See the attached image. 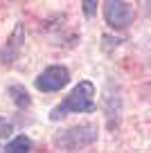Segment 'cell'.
I'll return each mask as SVG.
<instances>
[{
	"label": "cell",
	"mask_w": 151,
	"mask_h": 153,
	"mask_svg": "<svg viewBox=\"0 0 151 153\" xmlns=\"http://www.w3.org/2000/svg\"><path fill=\"white\" fill-rule=\"evenodd\" d=\"M95 110V86L93 81H79L72 92L52 108L50 113V120L52 122H61L63 117L72 113H93Z\"/></svg>",
	"instance_id": "1"
},
{
	"label": "cell",
	"mask_w": 151,
	"mask_h": 153,
	"mask_svg": "<svg viewBox=\"0 0 151 153\" xmlns=\"http://www.w3.org/2000/svg\"><path fill=\"white\" fill-rule=\"evenodd\" d=\"M93 142H97V126L95 124L70 126V128H63L54 135V144L61 151H84Z\"/></svg>",
	"instance_id": "2"
},
{
	"label": "cell",
	"mask_w": 151,
	"mask_h": 153,
	"mask_svg": "<svg viewBox=\"0 0 151 153\" xmlns=\"http://www.w3.org/2000/svg\"><path fill=\"white\" fill-rule=\"evenodd\" d=\"M102 14H104V20L108 27L113 29H126L129 25L135 20V11L129 2L124 0H108L102 7Z\"/></svg>",
	"instance_id": "3"
},
{
	"label": "cell",
	"mask_w": 151,
	"mask_h": 153,
	"mask_svg": "<svg viewBox=\"0 0 151 153\" xmlns=\"http://www.w3.org/2000/svg\"><path fill=\"white\" fill-rule=\"evenodd\" d=\"M68 81H70V70H68L66 65H47L45 70L36 76L34 86L41 92H57V90H61V88H66Z\"/></svg>",
	"instance_id": "4"
},
{
	"label": "cell",
	"mask_w": 151,
	"mask_h": 153,
	"mask_svg": "<svg viewBox=\"0 0 151 153\" xmlns=\"http://www.w3.org/2000/svg\"><path fill=\"white\" fill-rule=\"evenodd\" d=\"M20 45H23V25H18V27L14 29L11 41L0 50V61L2 63H14L16 56H18V52H20Z\"/></svg>",
	"instance_id": "5"
},
{
	"label": "cell",
	"mask_w": 151,
	"mask_h": 153,
	"mask_svg": "<svg viewBox=\"0 0 151 153\" xmlns=\"http://www.w3.org/2000/svg\"><path fill=\"white\" fill-rule=\"evenodd\" d=\"M9 97L16 104V108H20V110H27L29 106H32V95H29L27 88L20 86V83H11L9 86Z\"/></svg>",
	"instance_id": "6"
},
{
	"label": "cell",
	"mask_w": 151,
	"mask_h": 153,
	"mask_svg": "<svg viewBox=\"0 0 151 153\" xmlns=\"http://www.w3.org/2000/svg\"><path fill=\"white\" fill-rule=\"evenodd\" d=\"M29 151H32V140L27 135H16L5 146H0V153H29Z\"/></svg>",
	"instance_id": "7"
},
{
	"label": "cell",
	"mask_w": 151,
	"mask_h": 153,
	"mask_svg": "<svg viewBox=\"0 0 151 153\" xmlns=\"http://www.w3.org/2000/svg\"><path fill=\"white\" fill-rule=\"evenodd\" d=\"M9 135H14V124L5 117H0V137H9Z\"/></svg>",
	"instance_id": "8"
},
{
	"label": "cell",
	"mask_w": 151,
	"mask_h": 153,
	"mask_svg": "<svg viewBox=\"0 0 151 153\" xmlns=\"http://www.w3.org/2000/svg\"><path fill=\"white\" fill-rule=\"evenodd\" d=\"M81 7H84V14L88 16V18H93V16L97 14V2H95V0H86Z\"/></svg>",
	"instance_id": "9"
}]
</instances>
